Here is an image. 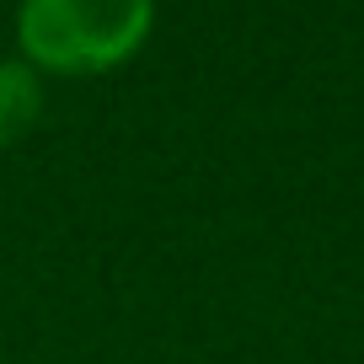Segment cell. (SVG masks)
Returning <instances> with one entry per match:
<instances>
[{"label":"cell","instance_id":"obj_2","mask_svg":"<svg viewBox=\"0 0 364 364\" xmlns=\"http://www.w3.org/2000/svg\"><path fill=\"white\" fill-rule=\"evenodd\" d=\"M43 113V86L33 65L22 59H0V145H16Z\"/></svg>","mask_w":364,"mask_h":364},{"label":"cell","instance_id":"obj_1","mask_svg":"<svg viewBox=\"0 0 364 364\" xmlns=\"http://www.w3.org/2000/svg\"><path fill=\"white\" fill-rule=\"evenodd\" d=\"M156 0H22L16 43L33 65L86 75L113 70L145 43Z\"/></svg>","mask_w":364,"mask_h":364}]
</instances>
